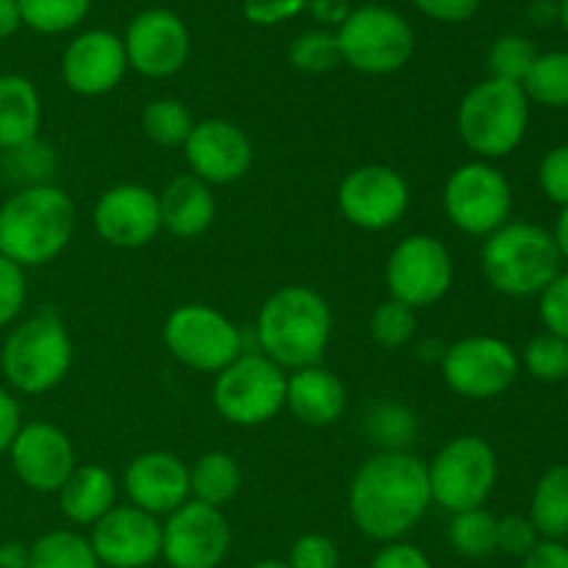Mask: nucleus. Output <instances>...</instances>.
<instances>
[{"mask_svg": "<svg viewBox=\"0 0 568 568\" xmlns=\"http://www.w3.org/2000/svg\"><path fill=\"white\" fill-rule=\"evenodd\" d=\"M347 503L361 536L377 544L405 541L433 505L427 464L414 453H375L355 471Z\"/></svg>", "mask_w": 568, "mask_h": 568, "instance_id": "obj_1", "label": "nucleus"}, {"mask_svg": "<svg viewBox=\"0 0 568 568\" xmlns=\"http://www.w3.org/2000/svg\"><path fill=\"white\" fill-rule=\"evenodd\" d=\"M333 336V311L325 294L303 283H288L264 300L255 320L258 353L283 372L322 364Z\"/></svg>", "mask_w": 568, "mask_h": 568, "instance_id": "obj_2", "label": "nucleus"}, {"mask_svg": "<svg viewBox=\"0 0 568 568\" xmlns=\"http://www.w3.org/2000/svg\"><path fill=\"white\" fill-rule=\"evenodd\" d=\"M75 233V203L55 183L17 189L0 205V255L22 270L59 258Z\"/></svg>", "mask_w": 568, "mask_h": 568, "instance_id": "obj_3", "label": "nucleus"}, {"mask_svg": "<svg viewBox=\"0 0 568 568\" xmlns=\"http://www.w3.org/2000/svg\"><path fill=\"white\" fill-rule=\"evenodd\" d=\"M560 253L555 236L532 222H508L480 250L483 277L505 297H538L560 275Z\"/></svg>", "mask_w": 568, "mask_h": 568, "instance_id": "obj_4", "label": "nucleus"}, {"mask_svg": "<svg viewBox=\"0 0 568 568\" xmlns=\"http://www.w3.org/2000/svg\"><path fill=\"white\" fill-rule=\"evenodd\" d=\"M458 136L480 161H497L514 153L527 136L530 100L521 83L486 78L464 94L455 114Z\"/></svg>", "mask_w": 568, "mask_h": 568, "instance_id": "obj_5", "label": "nucleus"}, {"mask_svg": "<svg viewBox=\"0 0 568 568\" xmlns=\"http://www.w3.org/2000/svg\"><path fill=\"white\" fill-rule=\"evenodd\" d=\"M72 366V338L64 320L39 311L14 325L0 347V372L17 394L42 397L61 386Z\"/></svg>", "mask_w": 568, "mask_h": 568, "instance_id": "obj_6", "label": "nucleus"}, {"mask_svg": "<svg viewBox=\"0 0 568 568\" xmlns=\"http://www.w3.org/2000/svg\"><path fill=\"white\" fill-rule=\"evenodd\" d=\"M342 61L364 75H392L416 50L410 22L388 6H358L336 28Z\"/></svg>", "mask_w": 568, "mask_h": 568, "instance_id": "obj_7", "label": "nucleus"}, {"mask_svg": "<svg viewBox=\"0 0 568 568\" xmlns=\"http://www.w3.org/2000/svg\"><path fill=\"white\" fill-rule=\"evenodd\" d=\"M497 453L483 436L453 438L427 464L433 505L447 514L483 508L497 486Z\"/></svg>", "mask_w": 568, "mask_h": 568, "instance_id": "obj_8", "label": "nucleus"}, {"mask_svg": "<svg viewBox=\"0 0 568 568\" xmlns=\"http://www.w3.org/2000/svg\"><path fill=\"white\" fill-rule=\"evenodd\" d=\"M211 397L227 425L261 427L286 408V372L264 353H242L216 375Z\"/></svg>", "mask_w": 568, "mask_h": 568, "instance_id": "obj_9", "label": "nucleus"}, {"mask_svg": "<svg viewBox=\"0 0 568 568\" xmlns=\"http://www.w3.org/2000/svg\"><path fill=\"white\" fill-rule=\"evenodd\" d=\"M161 338L178 364L203 375H220L242 355V331L222 311L205 303L172 308L161 327Z\"/></svg>", "mask_w": 568, "mask_h": 568, "instance_id": "obj_10", "label": "nucleus"}, {"mask_svg": "<svg viewBox=\"0 0 568 568\" xmlns=\"http://www.w3.org/2000/svg\"><path fill=\"white\" fill-rule=\"evenodd\" d=\"M514 189L491 161H466L444 183V214L466 236L486 239L510 222Z\"/></svg>", "mask_w": 568, "mask_h": 568, "instance_id": "obj_11", "label": "nucleus"}, {"mask_svg": "<svg viewBox=\"0 0 568 568\" xmlns=\"http://www.w3.org/2000/svg\"><path fill=\"white\" fill-rule=\"evenodd\" d=\"M383 281L392 300H399L414 311L430 308L453 288V253L430 233H410L388 253Z\"/></svg>", "mask_w": 568, "mask_h": 568, "instance_id": "obj_12", "label": "nucleus"}, {"mask_svg": "<svg viewBox=\"0 0 568 568\" xmlns=\"http://www.w3.org/2000/svg\"><path fill=\"white\" fill-rule=\"evenodd\" d=\"M519 369V353L497 336H466L442 353L444 383L464 399L503 397Z\"/></svg>", "mask_w": 568, "mask_h": 568, "instance_id": "obj_13", "label": "nucleus"}, {"mask_svg": "<svg viewBox=\"0 0 568 568\" xmlns=\"http://www.w3.org/2000/svg\"><path fill=\"white\" fill-rule=\"evenodd\" d=\"M336 205L353 227L381 233L408 214L410 186L394 166L361 164L338 183Z\"/></svg>", "mask_w": 568, "mask_h": 568, "instance_id": "obj_14", "label": "nucleus"}, {"mask_svg": "<svg viewBox=\"0 0 568 568\" xmlns=\"http://www.w3.org/2000/svg\"><path fill=\"white\" fill-rule=\"evenodd\" d=\"M231 552V525L220 508L183 503L161 525V558L170 568H220Z\"/></svg>", "mask_w": 568, "mask_h": 568, "instance_id": "obj_15", "label": "nucleus"}, {"mask_svg": "<svg viewBox=\"0 0 568 568\" xmlns=\"http://www.w3.org/2000/svg\"><path fill=\"white\" fill-rule=\"evenodd\" d=\"M128 67L144 78H170L183 70L192 53L189 28L175 11L144 9L128 22L125 37Z\"/></svg>", "mask_w": 568, "mask_h": 568, "instance_id": "obj_16", "label": "nucleus"}, {"mask_svg": "<svg viewBox=\"0 0 568 568\" xmlns=\"http://www.w3.org/2000/svg\"><path fill=\"white\" fill-rule=\"evenodd\" d=\"M181 150L189 164V175L200 178L211 189L242 181L253 166V142L231 120L211 116L194 122Z\"/></svg>", "mask_w": 568, "mask_h": 568, "instance_id": "obj_17", "label": "nucleus"}, {"mask_svg": "<svg viewBox=\"0 0 568 568\" xmlns=\"http://www.w3.org/2000/svg\"><path fill=\"white\" fill-rule=\"evenodd\" d=\"M92 225L109 247H148L161 233L159 194L142 183H116L105 189L94 203Z\"/></svg>", "mask_w": 568, "mask_h": 568, "instance_id": "obj_18", "label": "nucleus"}, {"mask_svg": "<svg viewBox=\"0 0 568 568\" xmlns=\"http://www.w3.org/2000/svg\"><path fill=\"white\" fill-rule=\"evenodd\" d=\"M105 568H148L161 558V521L133 505H114L89 532Z\"/></svg>", "mask_w": 568, "mask_h": 568, "instance_id": "obj_19", "label": "nucleus"}, {"mask_svg": "<svg viewBox=\"0 0 568 568\" xmlns=\"http://www.w3.org/2000/svg\"><path fill=\"white\" fill-rule=\"evenodd\" d=\"M9 458L22 486L37 494H59L78 466L70 436L50 422L22 425L11 442Z\"/></svg>", "mask_w": 568, "mask_h": 568, "instance_id": "obj_20", "label": "nucleus"}, {"mask_svg": "<svg viewBox=\"0 0 568 568\" xmlns=\"http://www.w3.org/2000/svg\"><path fill=\"white\" fill-rule=\"evenodd\" d=\"M125 72L128 55L122 37L103 28L78 33L61 55V78L70 92L81 98H100V94L114 92Z\"/></svg>", "mask_w": 568, "mask_h": 568, "instance_id": "obj_21", "label": "nucleus"}, {"mask_svg": "<svg viewBox=\"0 0 568 568\" xmlns=\"http://www.w3.org/2000/svg\"><path fill=\"white\" fill-rule=\"evenodd\" d=\"M122 486H125L128 505L155 516V519L170 516L172 510L192 499V494H189V464H183L178 455L164 453V449H150V453L136 455L128 464Z\"/></svg>", "mask_w": 568, "mask_h": 568, "instance_id": "obj_22", "label": "nucleus"}, {"mask_svg": "<svg viewBox=\"0 0 568 568\" xmlns=\"http://www.w3.org/2000/svg\"><path fill=\"white\" fill-rule=\"evenodd\" d=\"M286 408L308 427H331L347 410V386L322 364L286 375Z\"/></svg>", "mask_w": 568, "mask_h": 568, "instance_id": "obj_23", "label": "nucleus"}, {"mask_svg": "<svg viewBox=\"0 0 568 568\" xmlns=\"http://www.w3.org/2000/svg\"><path fill=\"white\" fill-rule=\"evenodd\" d=\"M161 231L175 239H197L214 225L216 197L214 189L194 175L172 178L159 194Z\"/></svg>", "mask_w": 568, "mask_h": 568, "instance_id": "obj_24", "label": "nucleus"}, {"mask_svg": "<svg viewBox=\"0 0 568 568\" xmlns=\"http://www.w3.org/2000/svg\"><path fill=\"white\" fill-rule=\"evenodd\" d=\"M61 514L78 527H92L116 505V480L105 466L81 464L59 491Z\"/></svg>", "mask_w": 568, "mask_h": 568, "instance_id": "obj_25", "label": "nucleus"}, {"mask_svg": "<svg viewBox=\"0 0 568 568\" xmlns=\"http://www.w3.org/2000/svg\"><path fill=\"white\" fill-rule=\"evenodd\" d=\"M42 98L33 81L17 72L0 75V153L39 136Z\"/></svg>", "mask_w": 568, "mask_h": 568, "instance_id": "obj_26", "label": "nucleus"}, {"mask_svg": "<svg viewBox=\"0 0 568 568\" xmlns=\"http://www.w3.org/2000/svg\"><path fill=\"white\" fill-rule=\"evenodd\" d=\"M239 491H242V469L231 453L211 449L189 466V494L194 503L222 510V505L233 503Z\"/></svg>", "mask_w": 568, "mask_h": 568, "instance_id": "obj_27", "label": "nucleus"}, {"mask_svg": "<svg viewBox=\"0 0 568 568\" xmlns=\"http://www.w3.org/2000/svg\"><path fill=\"white\" fill-rule=\"evenodd\" d=\"M530 521L544 541L568 538V464L549 466L536 483Z\"/></svg>", "mask_w": 568, "mask_h": 568, "instance_id": "obj_28", "label": "nucleus"}, {"mask_svg": "<svg viewBox=\"0 0 568 568\" xmlns=\"http://www.w3.org/2000/svg\"><path fill=\"white\" fill-rule=\"evenodd\" d=\"M364 430L377 453H408L414 438L419 436V416L397 399H383L369 408Z\"/></svg>", "mask_w": 568, "mask_h": 568, "instance_id": "obj_29", "label": "nucleus"}, {"mask_svg": "<svg viewBox=\"0 0 568 568\" xmlns=\"http://www.w3.org/2000/svg\"><path fill=\"white\" fill-rule=\"evenodd\" d=\"M55 170H59V155H55L53 144L42 142L39 136L0 153V172L17 189L48 186L53 183Z\"/></svg>", "mask_w": 568, "mask_h": 568, "instance_id": "obj_30", "label": "nucleus"}, {"mask_svg": "<svg viewBox=\"0 0 568 568\" xmlns=\"http://www.w3.org/2000/svg\"><path fill=\"white\" fill-rule=\"evenodd\" d=\"M31 568H103L87 536L50 530L31 544Z\"/></svg>", "mask_w": 568, "mask_h": 568, "instance_id": "obj_31", "label": "nucleus"}, {"mask_svg": "<svg viewBox=\"0 0 568 568\" xmlns=\"http://www.w3.org/2000/svg\"><path fill=\"white\" fill-rule=\"evenodd\" d=\"M527 100L547 109H568V50L538 53L521 81Z\"/></svg>", "mask_w": 568, "mask_h": 568, "instance_id": "obj_32", "label": "nucleus"}, {"mask_svg": "<svg viewBox=\"0 0 568 568\" xmlns=\"http://www.w3.org/2000/svg\"><path fill=\"white\" fill-rule=\"evenodd\" d=\"M447 538L453 552H458L460 558H488V555L497 552V516L488 514L486 508L453 514L447 527Z\"/></svg>", "mask_w": 568, "mask_h": 568, "instance_id": "obj_33", "label": "nucleus"}, {"mask_svg": "<svg viewBox=\"0 0 568 568\" xmlns=\"http://www.w3.org/2000/svg\"><path fill=\"white\" fill-rule=\"evenodd\" d=\"M194 128V116L186 103L175 98L150 100L142 109V131L159 148H183Z\"/></svg>", "mask_w": 568, "mask_h": 568, "instance_id": "obj_34", "label": "nucleus"}, {"mask_svg": "<svg viewBox=\"0 0 568 568\" xmlns=\"http://www.w3.org/2000/svg\"><path fill=\"white\" fill-rule=\"evenodd\" d=\"M17 6H20L22 26L44 37H55L81 26L92 0H17Z\"/></svg>", "mask_w": 568, "mask_h": 568, "instance_id": "obj_35", "label": "nucleus"}, {"mask_svg": "<svg viewBox=\"0 0 568 568\" xmlns=\"http://www.w3.org/2000/svg\"><path fill=\"white\" fill-rule=\"evenodd\" d=\"M288 61H292L294 70L305 72V75H325V72L336 70L342 64L336 33L322 31V28L300 33L288 44Z\"/></svg>", "mask_w": 568, "mask_h": 568, "instance_id": "obj_36", "label": "nucleus"}, {"mask_svg": "<svg viewBox=\"0 0 568 568\" xmlns=\"http://www.w3.org/2000/svg\"><path fill=\"white\" fill-rule=\"evenodd\" d=\"M416 327H419L416 311L392 297L383 300L369 320L372 338H375L377 347L388 349V353L408 347L416 336Z\"/></svg>", "mask_w": 568, "mask_h": 568, "instance_id": "obj_37", "label": "nucleus"}, {"mask_svg": "<svg viewBox=\"0 0 568 568\" xmlns=\"http://www.w3.org/2000/svg\"><path fill=\"white\" fill-rule=\"evenodd\" d=\"M536 59L538 50L530 39L521 37V33H503L488 50V72H491L488 78L521 83Z\"/></svg>", "mask_w": 568, "mask_h": 568, "instance_id": "obj_38", "label": "nucleus"}, {"mask_svg": "<svg viewBox=\"0 0 568 568\" xmlns=\"http://www.w3.org/2000/svg\"><path fill=\"white\" fill-rule=\"evenodd\" d=\"M519 364L541 383L566 381L568 375V342L552 336V333H538L521 349Z\"/></svg>", "mask_w": 568, "mask_h": 568, "instance_id": "obj_39", "label": "nucleus"}, {"mask_svg": "<svg viewBox=\"0 0 568 568\" xmlns=\"http://www.w3.org/2000/svg\"><path fill=\"white\" fill-rule=\"evenodd\" d=\"M288 568H338L342 555L333 538L322 532H305L288 549Z\"/></svg>", "mask_w": 568, "mask_h": 568, "instance_id": "obj_40", "label": "nucleus"}, {"mask_svg": "<svg viewBox=\"0 0 568 568\" xmlns=\"http://www.w3.org/2000/svg\"><path fill=\"white\" fill-rule=\"evenodd\" d=\"M28 300L26 270L0 255V327L14 325Z\"/></svg>", "mask_w": 568, "mask_h": 568, "instance_id": "obj_41", "label": "nucleus"}, {"mask_svg": "<svg viewBox=\"0 0 568 568\" xmlns=\"http://www.w3.org/2000/svg\"><path fill=\"white\" fill-rule=\"evenodd\" d=\"M538 316L544 331L568 342V272H560L541 294H538Z\"/></svg>", "mask_w": 568, "mask_h": 568, "instance_id": "obj_42", "label": "nucleus"}, {"mask_svg": "<svg viewBox=\"0 0 568 568\" xmlns=\"http://www.w3.org/2000/svg\"><path fill=\"white\" fill-rule=\"evenodd\" d=\"M538 186L549 203L566 209L568 205V144L547 150L538 164Z\"/></svg>", "mask_w": 568, "mask_h": 568, "instance_id": "obj_43", "label": "nucleus"}, {"mask_svg": "<svg viewBox=\"0 0 568 568\" xmlns=\"http://www.w3.org/2000/svg\"><path fill=\"white\" fill-rule=\"evenodd\" d=\"M538 541H541V536H538V530L532 527L530 516L510 514L497 519V552L525 558Z\"/></svg>", "mask_w": 568, "mask_h": 568, "instance_id": "obj_44", "label": "nucleus"}, {"mask_svg": "<svg viewBox=\"0 0 568 568\" xmlns=\"http://www.w3.org/2000/svg\"><path fill=\"white\" fill-rule=\"evenodd\" d=\"M308 0H244V17L253 26H281L305 11Z\"/></svg>", "mask_w": 568, "mask_h": 568, "instance_id": "obj_45", "label": "nucleus"}, {"mask_svg": "<svg viewBox=\"0 0 568 568\" xmlns=\"http://www.w3.org/2000/svg\"><path fill=\"white\" fill-rule=\"evenodd\" d=\"M369 568H433L425 549H419L410 541L383 544L381 552L372 558Z\"/></svg>", "mask_w": 568, "mask_h": 568, "instance_id": "obj_46", "label": "nucleus"}, {"mask_svg": "<svg viewBox=\"0 0 568 568\" xmlns=\"http://www.w3.org/2000/svg\"><path fill=\"white\" fill-rule=\"evenodd\" d=\"M410 3L436 22H466L477 14L483 0H410Z\"/></svg>", "mask_w": 568, "mask_h": 568, "instance_id": "obj_47", "label": "nucleus"}, {"mask_svg": "<svg viewBox=\"0 0 568 568\" xmlns=\"http://www.w3.org/2000/svg\"><path fill=\"white\" fill-rule=\"evenodd\" d=\"M22 427V410L14 394L0 386V455L9 453L11 442L17 438Z\"/></svg>", "mask_w": 568, "mask_h": 568, "instance_id": "obj_48", "label": "nucleus"}, {"mask_svg": "<svg viewBox=\"0 0 568 568\" xmlns=\"http://www.w3.org/2000/svg\"><path fill=\"white\" fill-rule=\"evenodd\" d=\"M521 568H568V547L564 541H538L521 558Z\"/></svg>", "mask_w": 568, "mask_h": 568, "instance_id": "obj_49", "label": "nucleus"}, {"mask_svg": "<svg viewBox=\"0 0 568 568\" xmlns=\"http://www.w3.org/2000/svg\"><path fill=\"white\" fill-rule=\"evenodd\" d=\"M305 9L314 14L316 22H322V26L327 28H338L344 20H347L349 11H353L347 0H308Z\"/></svg>", "mask_w": 568, "mask_h": 568, "instance_id": "obj_50", "label": "nucleus"}, {"mask_svg": "<svg viewBox=\"0 0 568 568\" xmlns=\"http://www.w3.org/2000/svg\"><path fill=\"white\" fill-rule=\"evenodd\" d=\"M0 568H31V547L20 541L0 544Z\"/></svg>", "mask_w": 568, "mask_h": 568, "instance_id": "obj_51", "label": "nucleus"}, {"mask_svg": "<svg viewBox=\"0 0 568 568\" xmlns=\"http://www.w3.org/2000/svg\"><path fill=\"white\" fill-rule=\"evenodd\" d=\"M22 26V14L17 0H0V42L14 37Z\"/></svg>", "mask_w": 568, "mask_h": 568, "instance_id": "obj_52", "label": "nucleus"}, {"mask_svg": "<svg viewBox=\"0 0 568 568\" xmlns=\"http://www.w3.org/2000/svg\"><path fill=\"white\" fill-rule=\"evenodd\" d=\"M527 14H530V20L536 22V26L544 28L549 26V22L558 20V3H555V0H532Z\"/></svg>", "mask_w": 568, "mask_h": 568, "instance_id": "obj_53", "label": "nucleus"}, {"mask_svg": "<svg viewBox=\"0 0 568 568\" xmlns=\"http://www.w3.org/2000/svg\"><path fill=\"white\" fill-rule=\"evenodd\" d=\"M555 244H558V253H560V261H566L568 264V205L566 209H560V216L558 222H555Z\"/></svg>", "mask_w": 568, "mask_h": 568, "instance_id": "obj_54", "label": "nucleus"}, {"mask_svg": "<svg viewBox=\"0 0 568 568\" xmlns=\"http://www.w3.org/2000/svg\"><path fill=\"white\" fill-rule=\"evenodd\" d=\"M250 568H288L286 560H258V564H253Z\"/></svg>", "mask_w": 568, "mask_h": 568, "instance_id": "obj_55", "label": "nucleus"}, {"mask_svg": "<svg viewBox=\"0 0 568 568\" xmlns=\"http://www.w3.org/2000/svg\"><path fill=\"white\" fill-rule=\"evenodd\" d=\"M558 20L564 22V28L568 31V0H560L558 3Z\"/></svg>", "mask_w": 568, "mask_h": 568, "instance_id": "obj_56", "label": "nucleus"}, {"mask_svg": "<svg viewBox=\"0 0 568 568\" xmlns=\"http://www.w3.org/2000/svg\"><path fill=\"white\" fill-rule=\"evenodd\" d=\"M566 383H568V375H566Z\"/></svg>", "mask_w": 568, "mask_h": 568, "instance_id": "obj_57", "label": "nucleus"}]
</instances>
